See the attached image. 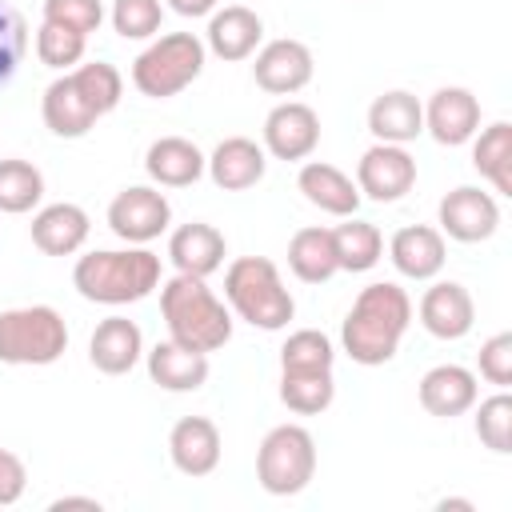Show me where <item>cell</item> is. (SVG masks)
Listing matches in <instances>:
<instances>
[{
  "mask_svg": "<svg viewBox=\"0 0 512 512\" xmlns=\"http://www.w3.org/2000/svg\"><path fill=\"white\" fill-rule=\"evenodd\" d=\"M408 324H412L408 292L392 280H376V284L360 288V296L352 300V308L340 324V344L352 356V364L380 368L396 356Z\"/></svg>",
  "mask_w": 512,
  "mask_h": 512,
  "instance_id": "obj_1",
  "label": "cell"
},
{
  "mask_svg": "<svg viewBox=\"0 0 512 512\" xmlns=\"http://www.w3.org/2000/svg\"><path fill=\"white\" fill-rule=\"evenodd\" d=\"M72 284L92 304H108V308L136 304L160 288V256L148 252L144 244L96 248V252L76 260Z\"/></svg>",
  "mask_w": 512,
  "mask_h": 512,
  "instance_id": "obj_2",
  "label": "cell"
},
{
  "mask_svg": "<svg viewBox=\"0 0 512 512\" xmlns=\"http://www.w3.org/2000/svg\"><path fill=\"white\" fill-rule=\"evenodd\" d=\"M160 316L168 324V336L196 352H216L232 340V312L204 284V276L176 272L172 280H164L160 284Z\"/></svg>",
  "mask_w": 512,
  "mask_h": 512,
  "instance_id": "obj_3",
  "label": "cell"
},
{
  "mask_svg": "<svg viewBox=\"0 0 512 512\" xmlns=\"http://www.w3.org/2000/svg\"><path fill=\"white\" fill-rule=\"evenodd\" d=\"M224 300L244 324L264 332H280L296 316V300L268 256H236L224 272Z\"/></svg>",
  "mask_w": 512,
  "mask_h": 512,
  "instance_id": "obj_4",
  "label": "cell"
},
{
  "mask_svg": "<svg viewBox=\"0 0 512 512\" xmlns=\"http://www.w3.org/2000/svg\"><path fill=\"white\" fill-rule=\"evenodd\" d=\"M204 56L208 48L196 32H164L132 60V84L148 100H168L204 72Z\"/></svg>",
  "mask_w": 512,
  "mask_h": 512,
  "instance_id": "obj_5",
  "label": "cell"
},
{
  "mask_svg": "<svg viewBox=\"0 0 512 512\" xmlns=\"http://www.w3.org/2000/svg\"><path fill=\"white\" fill-rule=\"evenodd\" d=\"M68 348V324L52 304H24L0 312V364L44 368Z\"/></svg>",
  "mask_w": 512,
  "mask_h": 512,
  "instance_id": "obj_6",
  "label": "cell"
},
{
  "mask_svg": "<svg viewBox=\"0 0 512 512\" xmlns=\"http://www.w3.org/2000/svg\"><path fill=\"white\" fill-rule=\"evenodd\" d=\"M316 476V440L304 424H276L256 448V480L268 496H296Z\"/></svg>",
  "mask_w": 512,
  "mask_h": 512,
  "instance_id": "obj_7",
  "label": "cell"
},
{
  "mask_svg": "<svg viewBox=\"0 0 512 512\" xmlns=\"http://www.w3.org/2000/svg\"><path fill=\"white\" fill-rule=\"evenodd\" d=\"M168 224H172V204L160 188L132 184V188L116 192L108 204V228L124 244H152L156 236L168 232Z\"/></svg>",
  "mask_w": 512,
  "mask_h": 512,
  "instance_id": "obj_8",
  "label": "cell"
},
{
  "mask_svg": "<svg viewBox=\"0 0 512 512\" xmlns=\"http://www.w3.org/2000/svg\"><path fill=\"white\" fill-rule=\"evenodd\" d=\"M416 184V160L404 144H372L356 164V188L360 196L376 204H396Z\"/></svg>",
  "mask_w": 512,
  "mask_h": 512,
  "instance_id": "obj_9",
  "label": "cell"
},
{
  "mask_svg": "<svg viewBox=\"0 0 512 512\" xmlns=\"http://www.w3.org/2000/svg\"><path fill=\"white\" fill-rule=\"evenodd\" d=\"M436 216H440V232L448 240H460V244H480V240H488L500 228V204H496V196L484 192V188H472V184L452 188L440 200Z\"/></svg>",
  "mask_w": 512,
  "mask_h": 512,
  "instance_id": "obj_10",
  "label": "cell"
},
{
  "mask_svg": "<svg viewBox=\"0 0 512 512\" xmlns=\"http://www.w3.org/2000/svg\"><path fill=\"white\" fill-rule=\"evenodd\" d=\"M320 144V116L300 100H284L264 116V152L288 164H300Z\"/></svg>",
  "mask_w": 512,
  "mask_h": 512,
  "instance_id": "obj_11",
  "label": "cell"
},
{
  "mask_svg": "<svg viewBox=\"0 0 512 512\" xmlns=\"http://www.w3.org/2000/svg\"><path fill=\"white\" fill-rule=\"evenodd\" d=\"M256 64H252V76L264 92L272 96H292L300 92L308 80H312V48L304 40H292V36H280V40H268L264 48L252 52Z\"/></svg>",
  "mask_w": 512,
  "mask_h": 512,
  "instance_id": "obj_12",
  "label": "cell"
},
{
  "mask_svg": "<svg viewBox=\"0 0 512 512\" xmlns=\"http://www.w3.org/2000/svg\"><path fill=\"white\" fill-rule=\"evenodd\" d=\"M480 128V100L468 88H436L424 104V132L444 144V148H460L476 136Z\"/></svg>",
  "mask_w": 512,
  "mask_h": 512,
  "instance_id": "obj_13",
  "label": "cell"
},
{
  "mask_svg": "<svg viewBox=\"0 0 512 512\" xmlns=\"http://www.w3.org/2000/svg\"><path fill=\"white\" fill-rule=\"evenodd\" d=\"M420 324L428 336L436 340H464L476 324V304H472V292L456 280H436L424 296H420V308H416Z\"/></svg>",
  "mask_w": 512,
  "mask_h": 512,
  "instance_id": "obj_14",
  "label": "cell"
},
{
  "mask_svg": "<svg viewBox=\"0 0 512 512\" xmlns=\"http://www.w3.org/2000/svg\"><path fill=\"white\" fill-rule=\"evenodd\" d=\"M220 452H224V440H220V428L208 416H184L168 432V456H172L176 472H184L192 480L216 472Z\"/></svg>",
  "mask_w": 512,
  "mask_h": 512,
  "instance_id": "obj_15",
  "label": "cell"
},
{
  "mask_svg": "<svg viewBox=\"0 0 512 512\" xmlns=\"http://www.w3.org/2000/svg\"><path fill=\"white\" fill-rule=\"evenodd\" d=\"M264 40V20L244 8V4H224L208 16V32H204V48L228 64L248 60Z\"/></svg>",
  "mask_w": 512,
  "mask_h": 512,
  "instance_id": "obj_16",
  "label": "cell"
},
{
  "mask_svg": "<svg viewBox=\"0 0 512 512\" xmlns=\"http://www.w3.org/2000/svg\"><path fill=\"white\" fill-rule=\"evenodd\" d=\"M224 256H228V240L216 224L192 220V224H180L168 236V260L184 276H204L208 280L212 272L224 268Z\"/></svg>",
  "mask_w": 512,
  "mask_h": 512,
  "instance_id": "obj_17",
  "label": "cell"
},
{
  "mask_svg": "<svg viewBox=\"0 0 512 512\" xmlns=\"http://www.w3.org/2000/svg\"><path fill=\"white\" fill-rule=\"evenodd\" d=\"M420 408L428 416H440V420H452V416H464L476 396H480V384H476V372L464 368V364H436L420 376Z\"/></svg>",
  "mask_w": 512,
  "mask_h": 512,
  "instance_id": "obj_18",
  "label": "cell"
},
{
  "mask_svg": "<svg viewBox=\"0 0 512 512\" xmlns=\"http://www.w3.org/2000/svg\"><path fill=\"white\" fill-rule=\"evenodd\" d=\"M204 172L212 176L216 188H224V192H244V188H256V184L264 180V172H268V152H264V144H256V140H248V136H228V140H220V144L212 148Z\"/></svg>",
  "mask_w": 512,
  "mask_h": 512,
  "instance_id": "obj_19",
  "label": "cell"
},
{
  "mask_svg": "<svg viewBox=\"0 0 512 512\" xmlns=\"http://www.w3.org/2000/svg\"><path fill=\"white\" fill-rule=\"evenodd\" d=\"M388 260L408 280H432V276H440V268L448 260L444 232L432 224H408L388 240Z\"/></svg>",
  "mask_w": 512,
  "mask_h": 512,
  "instance_id": "obj_20",
  "label": "cell"
},
{
  "mask_svg": "<svg viewBox=\"0 0 512 512\" xmlns=\"http://www.w3.org/2000/svg\"><path fill=\"white\" fill-rule=\"evenodd\" d=\"M28 232H32V244L44 256H72V252L84 248V240L92 232V220H88V212L80 204L60 200V204H44L32 216Z\"/></svg>",
  "mask_w": 512,
  "mask_h": 512,
  "instance_id": "obj_21",
  "label": "cell"
},
{
  "mask_svg": "<svg viewBox=\"0 0 512 512\" xmlns=\"http://www.w3.org/2000/svg\"><path fill=\"white\" fill-rule=\"evenodd\" d=\"M140 356H144V336H140L136 320L108 316V320L96 324V332L88 340V360H92L96 372L124 376V372H132L140 364Z\"/></svg>",
  "mask_w": 512,
  "mask_h": 512,
  "instance_id": "obj_22",
  "label": "cell"
},
{
  "mask_svg": "<svg viewBox=\"0 0 512 512\" xmlns=\"http://www.w3.org/2000/svg\"><path fill=\"white\" fill-rule=\"evenodd\" d=\"M296 188L304 192V200L312 208H320L328 216H340V220L344 216H356V208H360L356 180L348 172H340L336 164H328V160H308L300 168V176H296Z\"/></svg>",
  "mask_w": 512,
  "mask_h": 512,
  "instance_id": "obj_23",
  "label": "cell"
},
{
  "mask_svg": "<svg viewBox=\"0 0 512 512\" xmlns=\"http://www.w3.org/2000/svg\"><path fill=\"white\" fill-rule=\"evenodd\" d=\"M40 116H44L48 132H52V136H60V140H80V136H88V132L96 128V120H100V116L92 112V104L80 96V88H76L72 72L56 76V80L44 88Z\"/></svg>",
  "mask_w": 512,
  "mask_h": 512,
  "instance_id": "obj_24",
  "label": "cell"
},
{
  "mask_svg": "<svg viewBox=\"0 0 512 512\" xmlns=\"http://www.w3.org/2000/svg\"><path fill=\"white\" fill-rule=\"evenodd\" d=\"M204 168H208V156L184 136H160L144 152V172L160 188H188L204 176Z\"/></svg>",
  "mask_w": 512,
  "mask_h": 512,
  "instance_id": "obj_25",
  "label": "cell"
},
{
  "mask_svg": "<svg viewBox=\"0 0 512 512\" xmlns=\"http://www.w3.org/2000/svg\"><path fill=\"white\" fill-rule=\"evenodd\" d=\"M148 356V376L152 384H160L164 392H196L208 384V352H196L180 340H160Z\"/></svg>",
  "mask_w": 512,
  "mask_h": 512,
  "instance_id": "obj_26",
  "label": "cell"
},
{
  "mask_svg": "<svg viewBox=\"0 0 512 512\" xmlns=\"http://www.w3.org/2000/svg\"><path fill=\"white\" fill-rule=\"evenodd\" d=\"M368 132L380 144H408L424 132V104L412 92L392 88L368 104Z\"/></svg>",
  "mask_w": 512,
  "mask_h": 512,
  "instance_id": "obj_27",
  "label": "cell"
},
{
  "mask_svg": "<svg viewBox=\"0 0 512 512\" xmlns=\"http://www.w3.org/2000/svg\"><path fill=\"white\" fill-rule=\"evenodd\" d=\"M472 168L500 192L512 196V124L496 120L472 136Z\"/></svg>",
  "mask_w": 512,
  "mask_h": 512,
  "instance_id": "obj_28",
  "label": "cell"
},
{
  "mask_svg": "<svg viewBox=\"0 0 512 512\" xmlns=\"http://www.w3.org/2000/svg\"><path fill=\"white\" fill-rule=\"evenodd\" d=\"M288 268L296 280L304 284H324L340 272L336 264V248H332V228H300L288 240Z\"/></svg>",
  "mask_w": 512,
  "mask_h": 512,
  "instance_id": "obj_29",
  "label": "cell"
},
{
  "mask_svg": "<svg viewBox=\"0 0 512 512\" xmlns=\"http://www.w3.org/2000/svg\"><path fill=\"white\" fill-rule=\"evenodd\" d=\"M332 248H336L340 272H368L384 256V236H380L376 224L356 220V216H344V224L332 228Z\"/></svg>",
  "mask_w": 512,
  "mask_h": 512,
  "instance_id": "obj_30",
  "label": "cell"
},
{
  "mask_svg": "<svg viewBox=\"0 0 512 512\" xmlns=\"http://www.w3.org/2000/svg\"><path fill=\"white\" fill-rule=\"evenodd\" d=\"M336 400L332 372H280V404L296 416H320Z\"/></svg>",
  "mask_w": 512,
  "mask_h": 512,
  "instance_id": "obj_31",
  "label": "cell"
},
{
  "mask_svg": "<svg viewBox=\"0 0 512 512\" xmlns=\"http://www.w3.org/2000/svg\"><path fill=\"white\" fill-rule=\"evenodd\" d=\"M44 196V176L36 164L28 160H0V212L8 216H24L40 204Z\"/></svg>",
  "mask_w": 512,
  "mask_h": 512,
  "instance_id": "obj_32",
  "label": "cell"
},
{
  "mask_svg": "<svg viewBox=\"0 0 512 512\" xmlns=\"http://www.w3.org/2000/svg\"><path fill=\"white\" fill-rule=\"evenodd\" d=\"M336 348L320 328H300L280 348V372H332Z\"/></svg>",
  "mask_w": 512,
  "mask_h": 512,
  "instance_id": "obj_33",
  "label": "cell"
},
{
  "mask_svg": "<svg viewBox=\"0 0 512 512\" xmlns=\"http://www.w3.org/2000/svg\"><path fill=\"white\" fill-rule=\"evenodd\" d=\"M72 80H76L80 96L92 104V112H96V116H108V112L120 104V96H124V76H120L108 60L76 64V68H72Z\"/></svg>",
  "mask_w": 512,
  "mask_h": 512,
  "instance_id": "obj_34",
  "label": "cell"
},
{
  "mask_svg": "<svg viewBox=\"0 0 512 512\" xmlns=\"http://www.w3.org/2000/svg\"><path fill=\"white\" fill-rule=\"evenodd\" d=\"M476 408V404H472ZM476 436L484 448H492L496 456H508L512 452V396L500 388L496 396L480 400L476 408Z\"/></svg>",
  "mask_w": 512,
  "mask_h": 512,
  "instance_id": "obj_35",
  "label": "cell"
},
{
  "mask_svg": "<svg viewBox=\"0 0 512 512\" xmlns=\"http://www.w3.org/2000/svg\"><path fill=\"white\" fill-rule=\"evenodd\" d=\"M84 44H88V36L68 32L60 24H48V20L36 32V56L44 68H56V72H72L84 60Z\"/></svg>",
  "mask_w": 512,
  "mask_h": 512,
  "instance_id": "obj_36",
  "label": "cell"
},
{
  "mask_svg": "<svg viewBox=\"0 0 512 512\" xmlns=\"http://www.w3.org/2000/svg\"><path fill=\"white\" fill-rule=\"evenodd\" d=\"M112 28L124 40H152L160 32L164 20V4L160 0H112Z\"/></svg>",
  "mask_w": 512,
  "mask_h": 512,
  "instance_id": "obj_37",
  "label": "cell"
},
{
  "mask_svg": "<svg viewBox=\"0 0 512 512\" xmlns=\"http://www.w3.org/2000/svg\"><path fill=\"white\" fill-rule=\"evenodd\" d=\"M24 52H28V24L8 0H0V88L16 76Z\"/></svg>",
  "mask_w": 512,
  "mask_h": 512,
  "instance_id": "obj_38",
  "label": "cell"
},
{
  "mask_svg": "<svg viewBox=\"0 0 512 512\" xmlns=\"http://www.w3.org/2000/svg\"><path fill=\"white\" fill-rule=\"evenodd\" d=\"M44 20L60 24L68 32L92 36L100 28V20H104V4L100 0H44Z\"/></svg>",
  "mask_w": 512,
  "mask_h": 512,
  "instance_id": "obj_39",
  "label": "cell"
},
{
  "mask_svg": "<svg viewBox=\"0 0 512 512\" xmlns=\"http://www.w3.org/2000/svg\"><path fill=\"white\" fill-rule=\"evenodd\" d=\"M480 376L496 388L512 384V332H496L480 344Z\"/></svg>",
  "mask_w": 512,
  "mask_h": 512,
  "instance_id": "obj_40",
  "label": "cell"
},
{
  "mask_svg": "<svg viewBox=\"0 0 512 512\" xmlns=\"http://www.w3.org/2000/svg\"><path fill=\"white\" fill-rule=\"evenodd\" d=\"M24 488H28V468H24V460H20L16 452L0 448V508L16 504V500L24 496Z\"/></svg>",
  "mask_w": 512,
  "mask_h": 512,
  "instance_id": "obj_41",
  "label": "cell"
},
{
  "mask_svg": "<svg viewBox=\"0 0 512 512\" xmlns=\"http://www.w3.org/2000/svg\"><path fill=\"white\" fill-rule=\"evenodd\" d=\"M216 4H220V0H168V8H172L176 16H192V20H196V16H212Z\"/></svg>",
  "mask_w": 512,
  "mask_h": 512,
  "instance_id": "obj_42",
  "label": "cell"
},
{
  "mask_svg": "<svg viewBox=\"0 0 512 512\" xmlns=\"http://www.w3.org/2000/svg\"><path fill=\"white\" fill-rule=\"evenodd\" d=\"M48 508H52V512H64V508H88V512H100V500H96V496H56Z\"/></svg>",
  "mask_w": 512,
  "mask_h": 512,
  "instance_id": "obj_43",
  "label": "cell"
},
{
  "mask_svg": "<svg viewBox=\"0 0 512 512\" xmlns=\"http://www.w3.org/2000/svg\"><path fill=\"white\" fill-rule=\"evenodd\" d=\"M436 508H440V512H448V508H464V512H472V500H440Z\"/></svg>",
  "mask_w": 512,
  "mask_h": 512,
  "instance_id": "obj_44",
  "label": "cell"
}]
</instances>
